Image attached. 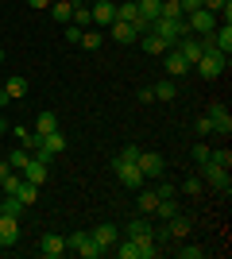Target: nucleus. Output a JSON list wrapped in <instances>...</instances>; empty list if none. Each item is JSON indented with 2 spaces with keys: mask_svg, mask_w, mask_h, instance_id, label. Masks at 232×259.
<instances>
[{
  "mask_svg": "<svg viewBox=\"0 0 232 259\" xmlns=\"http://www.w3.org/2000/svg\"><path fill=\"white\" fill-rule=\"evenodd\" d=\"M112 170H116V178H120L128 190H140V186H147L144 170L135 166V159H120V155H112Z\"/></svg>",
  "mask_w": 232,
  "mask_h": 259,
  "instance_id": "f257e3e1",
  "label": "nucleus"
},
{
  "mask_svg": "<svg viewBox=\"0 0 232 259\" xmlns=\"http://www.w3.org/2000/svg\"><path fill=\"white\" fill-rule=\"evenodd\" d=\"M224 66H228V58H224L221 51H213V47H209V51H205L198 62H194V70H198V77L213 81V77H221V74H224Z\"/></svg>",
  "mask_w": 232,
  "mask_h": 259,
  "instance_id": "f03ea898",
  "label": "nucleus"
},
{
  "mask_svg": "<svg viewBox=\"0 0 232 259\" xmlns=\"http://www.w3.org/2000/svg\"><path fill=\"white\" fill-rule=\"evenodd\" d=\"M201 182H209V186H217V190H221L224 197L232 194V178H228V170H224V166H217V162H201Z\"/></svg>",
  "mask_w": 232,
  "mask_h": 259,
  "instance_id": "7ed1b4c3",
  "label": "nucleus"
},
{
  "mask_svg": "<svg viewBox=\"0 0 232 259\" xmlns=\"http://www.w3.org/2000/svg\"><path fill=\"white\" fill-rule=\"evenodd\" d=\"M135 166L144 170L147 182H151V178H163V170H166V162H163L159 151H140V155H135Z\"/></svg>",
  "mask_w": 232,
  "mask_h": 259,
  "instance_id": "20e7f679",
  "label": "nucleus"
},
{
  "mask_svg": "<svg viewBox=\"0 0 232 259\" xmlns=\"http://www.w3.org/2000/svg\"><path fill=\"white\" fill-rule=\"evenodd\" d=\"M62 151H66V136H62V132H51V136H43V140H39V151H35V159L51 162L55 155H62Z\"/></svg>",
  "mask_w": 232,
  "mask_h": 259,
  "instance_id": "39448f33",
  "label": "nucleus"
},
{
  "mask_svg": "<svg viewBox=\"0 0 232 259\" xmlns=\"http://www.w3.org/2000/svg\"><path fill=\"white\" fill-rule=\"evenodd\" d=\"M66 248H70V251H77V255H81V259H97V255H101L97 240L89 236V232H74V236L66 240Z\"/></svg>",
  "mask_w": 232,
  "mask_h": 259,
  "instance_id": "423d86ee",
  "label": "nucleus"
},
{
  "mask_svg": "<svg viewBox=\"0 0 232 259\" xmlns=\"http://www.w3.org/2000/svg\"><path fill=\"white\" fill-rule=\"evenodd\" d=\"M186 23H190V31H194V35H213L217 16H213L209 8H198V12H190V16H186Z\"/></svg>",
  "mask_w": 232,
  "mask_h": 259,
  "instance_id": "0eeeda50",
  "label": "nucleus"
},
{
  "mask_svg": "<svg viewBox=\"0 0 232 259\" xmlns=\"http://www.w3.org/2000/svg\"><path fill=\"white\" fill-rule=\"evenodd\" d=\"M205 116L213 120V132H217L221 140H224V136L232 132V112H228V108L221 105V101H217V105H209V112H205Z\"/></svg>",
  "mask_w": 232,
  "mask_h": 259,
  "instance_id": "6e6552de",
  "label": "nucleus"
},
{
  "mask_svg": "<svg viewBox=\"0 0 232 259\" xmlns=\"http://www.w3.org/2000/svg\"><path fill=\"white\" fill-rule=\"evenodd\" d=\"M174 51L182 54V58H186L190 66H194V62L201 58V54H205V47H201V39H198V35H182V39L174 43Z\"/></svg>",
  "mask_w": 232,
  "mask_h": 259,
  "instance_id": "1a4fd4ad",
  "label": "nucleus"
},
{
  "mask_svg": "<svg viewBox=\"0 0 232 259\" xmlns=\"http://www.w3.org/2000/svg\"><path fill=\"white\" fill-rule=\"evenodd\" d=\"M163 70H166V77H182V74H190L194 66H190L186 58H182V54H178L174 47H170V51L163 54Z\"/></svg>",
  "mask_w": 232,
  "mask_h": 259,
  "instance_id": "9d476101",
  "label": "nucleus"
},
{
  "mask_svg": "<svg viewBox=\"0 0 232 259\" xmlns=\"http://www.w3.org/2000/svg\"><path fill=\"white\" fill-rule=\"evenodd\" d=\"M39 255H47V259L66 255V236H58V232H47V236L39 240Z\"/></svg>",
  "mask_w": 232,
  "mask_h": 259,
  "instance_id": "9b49d317",
  "label": "nucleus"
},
{
  "mask_svg": "<svg viewBox=\"0 0 232 259\" xmlns=\"http://www.w3.org/2000/svg\"><path fill=\"white\" fill-rule=\"evenodd\" d=\"M16 240H20V217L0 213V248H12Z\"/></svg>",
  "mask_w": 232,
  "mask_h": 259,
  "instance_id": "f8f14e48",
  "label": "nucleus"
},
{
  "mask_svg": "<svg viewBox=\"0 0 232 259\" xmlns=\"http://www.w3.org/2000/svg\"><path fill=\"white\" fill-rule=\"evenodd\" d=\"M89 16H93V23H97L101 31H105V27L116 20V4H112V0H97V4L89 8Z\"/></svg>",
  "mask_w": 232,
  "mask_h": 259,
  "instance_id": "ddd939ff",
  "label": "nucleus"
},
{
  "mask_svg": "<svg viewBox=\"0 0 232 259\" xmlns=\"http://www.w3.org/2000/svg\"><path fill=\"white\" fill-rule=\"evenodd\" d=\"M166 232H170V240H186L190 232H194V221H190L186 213H174L166 221Z\"/></svg>",
  "mask_w": 232,
  "mask_h": 259,
  "instance_id": "4468645a",
  "label": "nucleus"
},
{
  "mask_svg": "<svg viewBox=\"0 0 232 259\" xmlns=\"http://www.w3.org/2000/svg\"><path fill=\"white\" fill-rule=\"evenodd\" d=\"M89 236L97 240V248H101V251H109L112 244L120 240V228H116V225H97V228H93V232H89Z\"/></svg>",
  "mask_w": 232,
  "mask_h": 259,
  "instance_id": "2eb2a0df",
  "label": "nucleus"
},
{
  "mask_svg": "<svg viewBox=\"0 0 232 259\" xmlns=\"http://www.w3.org/2000/svg\"><path fill=\"white\" fill-rule=\"evenodd\" d=\"M105 31L112 35V39H116V43H135V39H140V35H135V27L128 20H112L109 27H105Z\"/></svg>",
  "mask_w": 232,
  "mask_h": 259,
  "instance_id": "dca6fc26",
  "label": "nucleus"
},
{
  "mask_svg": "<svg viewBox=\"0 0 232 259\" xmlns=\"http://www.w3.org/2000/svg\"><path fill=\"white\" fill-rule=\"evenodd\" d=\"M47 166H51V162H43V159H35L31 155V162H27V166H23V182H35V186H43L47 182Z\"/></svg>",
  "mask_w": 232,
  "mask_h": 259,
  "instance_id": "f3484780",
  "label": "nucleus"
},
{
  "mask_svg": "<svg viewBox=\"0 0 232 259\" xmlns=\"http://www.w3.org/2000/svg\"><path fill=\"white\" fill-rule=\"evenodd\" d=\"M135 205H140V213L151 217L155 205H159V194H155V186H140V197H135Z\"/></svg>",
  "mask_w": 232,
  "mask_h": 259,
  "instance_id": "a211bd4d",
  "label": "nucleus"
},
{
  "mask_svg": "<svg viewBox=\"0 0 232 259\" xmlns=\"http://www.w3.org/2000/svg\"><path fill=\"white\" fill-rule=\"evenodd\" d=\"M140 39H144V51H147V54H166V51H170V47H174V43H166L163 35H155V31L140 35Z\"/></svg>",
  "mask_w": 232,
  "mask_h": 259,
  "instance_id": "6ab92c4d",
  "label": "nucleus"
},
{
  "mask_svg": "<svg viewBox=\"0 0 232 259\" xmlns=\"http://www.w3.org/2000/svg\"><path fill=\"white\" fill-rule=\"evenodd\" d=\"M0 89L8 93V101H20V97H27V77H20V74H16V77H8V81H4Z\"/></svg>",
  "mask_w": 232,
  "mask_h": 259,
  "instance_id": "aec40b11",
  "label": "nucleus"
},
{
  "mask_svg": "<svg viewBox=\"0 0 232 259\" xmlns=\"http://www.w3.org/2000/svg\"><path fill=\"white\" fill-rule=\"evenodd\" d=\"M151 93H155V101H174V97H178L174 77H163V81H155V85H151Z\"/></svg>",
  "mask_w": 232,
  "mask_h": 259,
  "instance_id": "412c9836",
  "label": "nucleus"
},
{
  "mask_svg": "<svg viewBox=\"0 0 232 259\" xmlns=\"http://www.w3.org/2000/svg\"><path fill=\"white\" fill-rule=\"evenodd\" d=\"M151 221H147V217H132V221H128V228H124V236L128 240H135V236H147V232H151Z\"/></svg>",
  "mask_w": 232,
  "mask_h": 259,
  "instance_id": "4be33fe9",
  "label": "nucleus"
},
{
  "mask_svg": "<svg viewBox=\"0 0 232 259\" xmlns=\"http://www.w3.org/2000/svg\"><path fill=\"white\" fill-rule=\"evenodd\" d=\"M74 4H77V0H51V16H55L58 23H70V16H74Z\"/></svg>",
  "mask_w": 232,
  "mask_h": 259,
  "instance_id": "5701e85b",
  "label": "nucleus"
},
{
  "mask_svg": "<svg viewBox=\"0 0 232 259\" xmlns=\"http://www.w3.org/2000/svg\"><path fill=\"white\" fill-rule=\"evenodd\" d=\"M35 136H51V132H58V116L55 112H39V120H35Z\"/></svg>",
  "mask_w": 232,
  "mask_h": 259,
  "instance_id": "b1692460",
  "label": "nucleus"
},
{
  "mask_svg": "<svg viewBox=\"0 0 232 259\" xmlns=\"http://www.w3.org/2000/svg\"><path fill=\"white\" fill-rule=\"evenodd\" d=\"M135 4H140V16H144L147 23H155L163 16V0H135Z\"/></svg>",
  "mask_w": 232,
  "mask_h": 259,
  "instance_id": "393cba45",
  "label": "nucleus"
},
{
  "mask_svg": "<svg viewBox=\"0 0 232 259\" xmlns=\"http://www.w3.org/2000/svg\"><path fill=\"white\" fill-rule=\"evenodd\" d=\"M16 140H20V147H27V151H39V140H43V136H35L31 128H16Z\"/></svg>",
  "mask_w": 232,
  "mask_h": 259,
  "instance_id": "a878e982",
  "label": "nucleus"
},
{
  "mask_svg": "<svg viewBox=\"0 0 232 259\" xmlns=\"http://www.w3.org/2000/svg\"><path fill=\"white\" fill-rule=\"evenodd\" d=\"M174 213H182L174 197H159V205H155V213H151V217H163V221H170Z\"/></svg>",
  "mask_w": 232,
  "mask_h": 259,
  "instance_id": "bb28decb",
  "label": "nucleus"
},
{
  "mask_svg": "<svg viewBox=\"0 0 232 259\" xmlns=\"http://www.w3.org/2000/svg\"><path fill=\"white\" fill-rule=\"evenodd\" d=\"M112 248H116V255H120V259H140V244H135V240H128V236H124V244L116 240Z\"/></svg>",
  "mask_w": 232,
  "mask_h": 259,
  "instance_id": "cd10ccee",
  "label": "nucleus"
},
{
  "mask_svg": "<svg viewBox=\"0 0 232 259\" xmlns=\"http://www.w3.org/2000/svg\"><path fill=\"white\" fill-rule=\"evenodd\" d=\"M16 197H20L23 205H35V201H39V186H35V182H23L20 190H16Z\"/></svg>",
  "mask_w": 232,
  "mask_h": 259,
  "instance_id": "c85d7f7f",
  "label": "nucleus"
},
{
  "mask_svg": "<svg viewBox=\"0 0 232 259\" xmlns=\"http://www.w3.org/2000/svg\"><path fill=\"white\" fill-rule=\"evenodd\" d=\"M70 23H74V27H89V23H93V16H89V8L81 4V0L74 4V16H70Z\"/></svg>",
  "mask_w": 232,
  "mask_h": 259,
  "instance_id": "c756f323",
  "label": "nucleus"
},
{
  "mask_svg": "<svg viewBox=\"0 0 232 259\" xmlns=\"http://www.w3.org/2000/svg\"><path fill=\"white\" fill-rule=\"evenodd\" d=\"M101 43H105V31H81V43H77V47H85V51H101Z\"/></svg>",
  "mask_w": 232,
  "mask_h": 259,
  "instance_id": "7c9ffc66",
  "label": "nucleus"
},
{
  "mask_svg": "<svg viewBox=\"0 0 232 259\" xmlns=\"http://www.w3.org/2000/svg\"><path fill=\"white\" fill-rule=\"evenodd\" d=\"M135 16H140V4H135V0H124V4H116V20H128V23H132Z\"/></svg>",
  "mask_w": 232,
  "mask_h": 259,
  "instance_id": "2f4dec72",
  "label": "nucleus"
},
{
  "mask_svg": "<svg viewBox=\"0 0 232 259\" xmlns=\"http://www.w3.org/2000/svg\"><path fill=\"white\" fill-rule=\"evenodd\" d=\"M27 162H31V151H27V147H20V151L8 155V166H12V170H23Z\"/></svg>",
  "mask_w": 232,
  "mask_h": 259,
  "instance_id": "473e14b6",
  "label": "nucleus"
},
{
  "mask_svg": "<svg viewBox=\"0 0 232 259\" xmlns=\"http://www.w3.org/2000/svg\"><path fill=\"white\" fill-rule=\"evenodd\" d=\"M178 190H182V194H186V197H198L201 190H205V182H201V178H194V174H190V178H186V182H182V186H178Z\"/></svg>",
  "mask_w": 232,
  "mask_h": 259,
  "instance_id": "72a5a7b5",
  "label": "nucleus"
},
{
  "mask_svg": "<svg viewBox=\"0 0 232 259\" xmlns=\"http://www.w3.org/2000/svg\"><path fill=\"white\" fill-rule=\"evenodd\" d=\"M23 209H27V205H23L16 194H4V213H8V217H20Z\"/></svg>",
  "mask_w": 232,
  "mask_h": 259,
  "instance_id": "f704fd0d",
  "label": "nucleus"
},
{
  "mask_svg": "<svg viewBox=\"0 0 232 259\" xmlns=\"http://www.w3.org/2000/svg\"><path fill=\"white\" fill-rule=\"evenodd\" d=\"M209 162H217V166H224V170H228V166H232V151H228V147H221V151H209Z\"/></svg>",
  "mask_w": 232,
  "mask_h": 259,
  "instance_id": "c9c22d12",
  "label": "nucleus"
},
{
  "mask_svg": "<svg viewBox=\"0 0 232 259\" xmlns=\"http://www.w3.org/2000/svg\"><path fill=\"white\" fill-rule=\"evenodd\" d=\"M0 186H4V194H16V190L23 186V174H20V170H12V174H8V178H4Z\"/></svg>",
  "mask_w": 232,
  "mask_h": 259,
  "instance_id": "e433bc0d",
  "label": "nucleus"
},
{
  "mask_svg": "<svg viewBox=\"0 0 232 259\" xmlns=\"http://www.w3.org/2000/svg\"><path fill=\"white\" fill-rule=\"evenodd\" d=\"M163 20H182V4H174V0H163Z\"/></svg>",
  "mask_w": 232,
  "mask_h": 259,
  "instance_id": "4c0bfd02",
  "label": "nucleus"
},
{
  "mask_svg": "<svg viewBox=\"0 0 232 259\" xmlns=\"http://www.w3.org/2000/svg\"><path fill=\"white\" fill-rule=\"evenodd\" d=\"M178 255H182V259H201V255H205V248H198V244H186V248H178Z\"/></svg>",
  "mask_w": 232,
  "mask_h": 259,
  "instance_id": "58836bf2",
  "label": "nucleus"
},
{
  "mask_svg": "<svg viewBox=\"0 0 232 259\" xmlns=\"http://www.w3.org/2000/svg\"><path fill=\"white\" fill-rule=\"evenodd\" d=\"M194 132H198V136H209V132H213V120H209V116L194 120Z\"/></svg>",
  "mask_w": 232,
  "mask_h": 259,
  "instance_id": "ea45409f",
  "label": "nucleus"
},
{
  "mask_svg": "<svg viewBox=\"0 0 232 259\" xmlns=\"http://www.w3.org/2000/svg\"><path fill=\"white\" fill-rule=\"evenodd\" d=\"M81 31H85V27H74V23H70V27H66V43H81Z\"/></svg>",
  "mask_w": 232,
  "mask_h": 259,
  "instance_id": "a19ab883",
  "label": "nucleus"
},
{
  "mask_svg": "<svg viewBox=\"0 0 232 259\" xmlns=\"http://www.w3.org/2000/svg\"><path fill=\"white\" fill-rule=\"evenodd\" d=\"M194 159L205 162V159H209V147H205V143H194Z\"/></svg>",
  "mask_w": 232,
  "mask_h": 259,
  "instance_id": "79ce46f5",
  "label": "nucleus"
},
{
  "mask_svg": "<svg viewBox=\"0 0 232 259\" xmlns=\"http://www.w3.org/2000/svg\"><path fill=\"white\" fill-rule=\"evenodd\" d=\"M155 194H159V197H174V186H166V182H159V186H155Z\"/></svg>",
  "mask_w": 232,
  "mask_h": 259,
  "instance_id": "37998d69",
  "label": "nucleus"
},
{
  "mask_svg": "<svg viewBox=\"0 0 232 259\" xmlns=\"http://www.w3.org/2000/svg\"><path fill=\"white\" fill-rule=\"evenodd\" d=\"M201 0H182V16H190V12H198Z\"/></svg>",
  "mask_w": 232,
  "mask_h": 259,
  "instance_id": "c03bdc74",
  "label": "nucleus"
},
{
  "mask_svg": "<svg viewBox=\"0 0 232 259\" xmlns=\"http://www.w3.org/2000/svg\"><path fill=\"white\" fill-rule=\"evenodd\" d=\"M135 155H140V147H135V143H128V147L120 151V159H135Z\"/></svg>",
  "mask_w": 232,
  "mask_h": 259,
  "instance_id": "a18cd8bd",
  "label": "nucleus"
},
{
  "mask_svg": "<svg viewBox=\"0 0 232 259\" xmlns=\"http://www.w3.org/2000/svg\"><path fill=\"white\" fill-rule=\"evenodd\" d=\"M27 4H31L35 12H39V8H51V0H27Z\"/></svg>",
  "mask_w": 232,
  "mask_h": 259,
  "instance_id": "49530a36",
  "label": "nucleus"
},
{
  "mask_svg": "<svg viewBox=\"0 0 232 259\" xmlns=\"http://www.w3.org/2000/svg\"><path fill=\"white\" fill-rule=\"evenodd\" d=\"M8 174H12V166H8V162H0V182H4Z\"/></svg>",
  "mask_w": 232,
  "mask_h": 259,
  "instance_id": "de8ad7c7",
  "label": "nucleus"
},
{
  "mask_svg": "<svg viewBox=\"0 0 232 259\" xmlns=\"http://www.w3.org/2000/svg\"><path fill=\"white\" fill-rule=\"evenodd\" d=\"M4 132H8V120H4V116H0V136H4Z\"/></svg>",
  "mask_w": 232,
  "mask_h": 259,
  "instance_id": "09e8293b",
  "label": "nucleus"
},
{
  "mask_svg": "<svg viewBox=\"0 0 232 259\" xmlns=\"http://www.w3.org/2000/svg\"><path fill=\"white\" fill-rule=\"evenodd\" d=\"M0 105H8V93H4V89H0Z\"/></svg>",
  "mask_w": 232,
  "mask_h": 259,
  "instance_id": "8fccbe9b",
  "label": "nucleus"
},
{
  "mask_svg": "<svg viewBox=\"0 0 232 259\" xmlns=\"http://www.w3.org/2000/svg\"><path fill=\"white\" fill-rule=\"evenodd\" d=\"M0 62H4V47H0Z\"/></svg>",
  "mask_w": 232,
  "mask_h": 259,
  "instance_id": "3c124183",
  "label": "nucleus"
},
{
  "mask_svg": "<svg viewBox=\"0 0 232 259\" xmlns=\"http://www.w3.org/2000/svg\"><path fill=\"white\" fill-rule=\"evenodd\" d=\"M0 213H4V197H0Z\"/></svg>",
  "mask_w": 232,
  "mask_h": 259,
  "instance_id": "603ef678",
  "label": "nucleus"
},
{
  "mask_svg": "<svg viewBox=\"0 0 232 259\" xmlns=\"http://www.w3.org/2000/svg\"><path fill=\"white\" fill-rule=\"evenodd\" d=\"M89 4H97V0H89Z\"/></svg>",
  "mask_w": 232,
  "mask_h": 259,
  "instance_id": "864d4df0",
  "label": "nucleus"
},
{
  "mask_svg": "<svg viewBox=\"0 0 232 259\" xmlns=\"http://www.w3.org/2000/svg\"><path fill=\"white\" fill-rule=\"evenodd\" d=\"M174 4H182V0H174Z\"/></svg>",
  "mask_w": 232,
  "mask_h": 259,
  "instance_id": "5fc2aeb1",
  "label": "nucleus"
}]
</instances>
